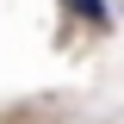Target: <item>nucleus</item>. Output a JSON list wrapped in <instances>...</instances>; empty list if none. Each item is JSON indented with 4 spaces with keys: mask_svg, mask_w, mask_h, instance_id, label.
Masks as SVG:
<instances>
[{
    "mask_svg": "<svg viewBox=\"0 0 124 124\" xmlns=\"http://www.w3.org/2000/svg\"><path fill=\"white\" fill-rule=\"evenodd\" d=\"M56 6L68 19H81V25H99V31L112 25V6H106V0H56Z\"/></svg>",
    "mask_w": 124,
    "mask_h": 124,
    "instance_id": "1",
    "label": "nucleus"
}]
</instances>
